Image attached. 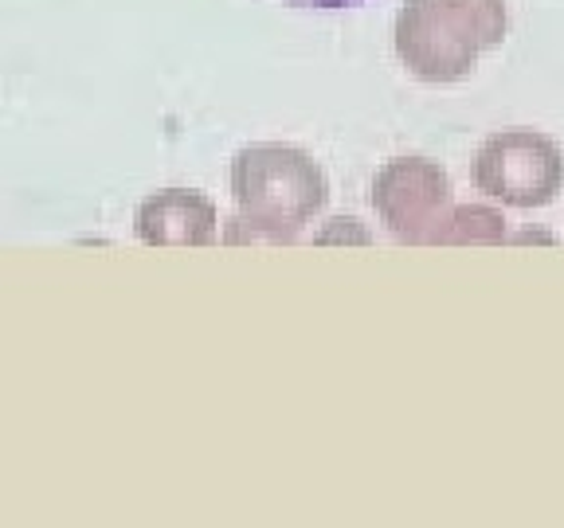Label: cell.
I'll list each match as a JSON object with an SVG mask.
<instances>
[{
  "label": "cell",
  "mask_w": 564,
  "mask_h": 528,
  "mask_svg": "<svg viewBox=\"0 0 564 528\" xmlns=\"http://www.w3.org/2000/svg\"><path fill=\"white\" fill-rule=\"evenodd\" d=\"M138 235L153 246H204L216 239V204L185 188L158 193L138 208Z\"/></svg>",
  "instance_id": "5b68a950"
},
{
  "label": "cell",
  "mask_w": 564,
  "mask_h": 528,
  "mask_svg": "<svg viewBox=\"0 0 564 528\" xmlns=\"http://www.w3.org/2000/svg\"><path fill=\"white\" fill-rule=\"evenodd\" d=\"M475 185L510 208H545L564 188V150L538 130H498L475 153Z\"/></svg>",
  "instance_id": "3957f363"
},
{
  "label": "cell",
  "mask_w": 564,
  "mask_h": 528,
  "mask_svg": "<svg viewBox=\"0 0 564 528\" xmlns=\"http://www.w3.org/2000/svg\"><path fill=\"white\" fill-rule=\"evenodd\" d=\"M282 4H294V9H352L365 0H282Z\"/></svg>",
  "instance_id": "52a82bcc"
},
{
  "label": "cell",
  "mask_w": 564,
  "mask_h": 528,
  "mask_svg": "<svg viewBox=\"0 0 564 528\" xmlns=\"http://www.w3.org/2000/svg\"><path fill=\"white\" fill-rule=\"evenodd\" d=\"M506 220L490 208H455L432 243H502Z\"/></svg>",
  "instance_id": "8992f818"
},
{
  "label": "cell",
  "mask_w": 564,
  "mask_h": 528,
  "mask_svg": "<svg viewBox=\"0 0 564 528\" xmlns=\"http://www.w3.org/2000/svg\"><path fill=\"white\" fill-rule=\"evenodd\" d=\"M372 204L400 239L432 243L451 211L447 173L420 157L392 161L372 185Z\"/></svg>",
  "instance_id": "277c9868"
},
{
  "label": "cell",
  "mask_w": 564,
  "mask_h": 528,
  "mask_svg": "<svg viewBox=\"0 0 564 528\" xmlns=\"http://www.w3.org/2000/svg\"><path fill=\"white\" fill-rule=\"evenodd\" d=\"M506 0H412L397 16V52L415 79L458 82L506 40Z\"/></svg>",
  "instance_id": "6da1fadb"
},
{
  "label": "cell",
  "mask_w": 564,
  "mask_h": 528,
  "mask_svg": "<svg viewBox=\"0 0 564 528\" xmlns=\"http://www.w3.org/2000/svg\"><path fill=\"white\" fill-rule=\"evenodd\" d=\"M231 188L243 220L251 228L271 231L274 243L299 235L314 211L326 208V176L306 153L286 145H256L243 150L231 165Z\"/></svg>",
  "instance_id": "7a4b0ae2"
}]
</instances>
